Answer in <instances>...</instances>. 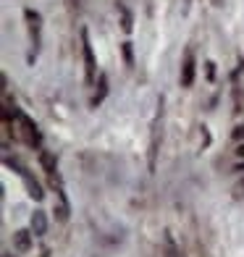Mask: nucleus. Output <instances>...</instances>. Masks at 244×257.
<instances>
[{
	"instance_id": "nucleus-1",
	"label": "nucleus",
	"mask_w": 244,
	"mask_h": 257,
	"mask_svg": "<svg viewBox=\"0 0 244 257\" xmlns=\"http://www.w3.org/2000/svg\"><path fill=\"white\" fill-rule=\"evenodd\" d=\"M81 55H84V76H87V84H92V81H95V74H97V61H95V53H92L87 29H81Z\"/></svg>"
},
{
	"instance_id": "nucleus-2",
	"label": "nucleus",
	"mask_w": 244,
	"mask_h": 257,
	"mask_svg": "<svg viewBox=\"0 0 244 257\" xmlns=\"http://www.w3.org/2000/svg\"><path fill=\"white\" fill-rule=\"evenodd\" d=\"M179 81H181V87H192L194 84V53H192V48L184 53V63H181Z\"/></svg>"
},
{
	"instance_id": "nucleus-3",
	"label": "nucleus",
	"mask_w": 244,
	"mask_h": 257,
	"mask_svg": "<svg viewBox=\"0 0 244 257\" xmlns=\"http://www.w3.org/2000/svg\"><path fill=\"white\" fill-rule=\"evenodd\" d=\"M24 16H27V21H29V32H32L34 48H37V42H40V14H37V11H32V8H27Z\"/></svg>"
},
{
	"instance_id": "nucleus-4",
	"label": "nucleus",
	"mask_w": 244,
	"mask_h": 257,
	"mask_svg": "<svg viewBox=\"0 0 244 257\" xmlns=\"http://www.w3.org/2000/svg\"><path fill=\"white\" fill-rule=\"evenodd\" d=\"M45 231H48V218H45L42 210H34V215H32V233H34V236H42Z\"/></svg>"
},
{
	"instance_id": "nucleus-5",
	"label": "nucleus",
	"mask_w": 244,
	"mask_h": 257,
	"mask_svg": "<svg viewBox=\"0 0 244 257\" xmlns=\"http://www.w3.org/2000/svg\"><path fill=\"white\" fill-rule=\"evenodd\" d=\"M14 247H16V252H27L32 247V233L29 231H16L14 233Z\"/></svg>"
},
{
	"instance_id": "nucleus-6",
	"label": "nucleus",
	"mask_w": 244,
	"mask_h": 257,
	"mask_svg": "<svg viewBox=\"0 0 244 257\" xmlns=\"http://www.w3.org/2000/svg\"><path fill=\"white\" fill-rule=\"evenodd\" d=\"M21 176H24V181H27V189H29V194L34 197V200H42V189H40V184L37 181H32V176L27 171H21Z\"/></svg>"
},
{
	"instance_id": "nucleus-7",
	"label": "nucleus",
	"mask_w": 244,
	"mask_h": 257,
	"mask_svg": "<svg viewBox=\"0 0 244 257\" xmlns=\"http://www.w3.org/2000/svg\"><path fill=\"white\" fill-rule=\"evenodd\" d=\"M163 257H179V249H176V244H173V239L168 236H163Z\"/></svg>"
},
{
	"instance_id": "nucleus-8",
	"label": "nucleus",
	"mask_w": 244,
	"mask_h": 257,
	"mask_svg": "<svg viewBox=\"0 0 244 257\" xmlns=\"http://www.w3.org/2000/svg\"><path fill=\"white\" fill-rule=\"evenodd\" d=\"M124 61H126V66H134V55H132V42H124Z\"/></svg>"
},
{
	"instance_id": "nucleus-9",
	"label": "nucleus",
	"mask_w": 244,
	"mask_h": 257,
	"mask_svg": "<svg viewBox=\"0 0 244 257\" xmlns=\"http://www.w3.org/2000/svg\"><path fill=\"white\" fill-rule=\"evenodd\" d=\"M124 32H132V14H129V11H124Z\"/></svg>"
},
{
	"instance_id": "nucleus-10",
	"label": "nucleus",
	"mask_w": 244,
	"mask_h": 257,
	"mask_svg": "<svg viewBox=\"0 0 244 257\" xmlns=\"http://www.w3.org/2000/svg\"><path fill=\"white\" fill-rule=\"evenodd\" d=\"M207 66V79H213V74H215V68H213V63H205Z\"/></svg>"
},
{
	"instance_id": "nucleus-11",
	"label": "nucleus",
	"mask_w": 244,
	"mask_h": 257,
	"mask_svg": "<svg viewBox=\"0 0 244 257\" xmlns=\"http://www.w3.org/2000/svg\"><path fill=\"white\" fill-rule=\"evenodd\" d=\"M213 3H215V6H220V3H223V0H213Z\"/></svg>"
}]
</instances>
